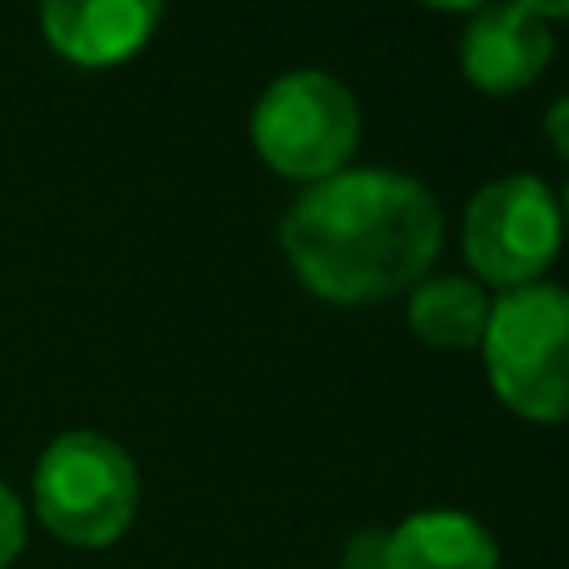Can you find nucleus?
<instances>
[{
    "mask_svg": "<svg viewBox=\"0 0 569 569\" xmlns=\"http://www.w3.org/2000/svg\"><path fill=\"white\" fill-rule=\"evenodd\" d=\"M445 216L435 196L395 170H340L290 206L280 246L305 290L370 305L410 290L435 266Z\"/></svg>",
    "mask_w": 569,
    "mask_h": 569,
    "instance_id": "f257e3e1",
    "label": "nucleus"
},
{
    "mask_svg": "<svg viewBox=\"0 0 569 569\" xmlns=\"http://www.w3.org/2000/svg\"><path fill=\"white\" fill-rule=\"evenodd\" d=\"M490 385L515 415L540 425L569 420V290L520 284L490 305L480 335Z\"/></svg>",
    "mask_w": 569,
    "mask_h": 569,
    "instance_id": "f03ea898",
    "label": "nucleus"
},
{
    "mask_svg": "<svg viewBox=\"0 0 569 569\" xmlns=\"http://www.w3.org/2000/svg\"><path fill=\"white\" fill-rule=\"evenodd\" d=\"M140 510L136 460L100 430H66L36 465V515L56 540L106 550Z\"/></svg>",
    "mask_w": 569,
    "mask_h": 569,
    "instance_id": "7ed1b4c3",
    "label": "nucleus"
},
{
    "mask_svg": "<svg viewBox=\"0 0 569 569\" xmlns=\"http://www.w3.org/2000/svg\"><path fill=\"white\" fill-rule=\"evenodd\" d=\"M250 140L260 160L290 180H330L360 146V106L325 70H290L250 116Z\"/></svg>",
    "mask_w": 569,
    "mask_h": 569,
    "instance_id": "20e7f679",
    "label": "nucleus"
},
{
    "mask_svg": "<svg viewBox=\"0 0 569 569\" xmlns=\"http://www.w3.org/2000/svg\"><path fill=\"white\" fill-rule=\"evenodd\" d=\"M565 216L540 176H500L475 190L465 210V260L485 284L520 290L540 284L560 256Z\"/></svg>",
    "mask_w": 569,
    "mask_h": 569,
    "instance_id": "39448f33",
    "label": "nucleus"
},
{
    "mask_svg": "<svg viewBox=\"0 0 569 569\" xmlns=\"http://www.w3.org/2000/svg\"><path fill=\"white\" fill-rule=\"evenodd\" d=\"M166 0H40V30L70 66L106 70L150 46Z\"/></svg>",
    "mask_w": 569,
    "mask_h": 569,
    "instance_id": "423d86ee",
    "label": "nucleus"
},
{
    "mask_svg": "<svg viewBox=\"0 0 569 569\" xmlns=\"http://www.w3.org/2000/svg\"><path fill=\"white\" fill-rule=\"evenodd\" d=\"M550 56H555L550 26L540 16H530L525 6H515V0L480 6V16L460 36V70L470 76V86L490 90V96H515L530 80H540Z\"/></svg>",
    "mask_w": 569,
    "mask_h": 569,
    "instance_id": "0eeeda50",
    "label": "nucleus"
},
{
    "mask_svg": "<svg viewBox=\"0 0 569 569\" xmlns=\"http://www.w3.org/2000/svg\"><path fill=\"white\" fill-rule=\"evenodd\" d=\"M380 569H500V545L475 515L420 510L380 535Z\"/></svg>",
    "mask_w": 569,
    "mask_h": 569,
    "instance_id": "6e6552de",
    "label": "nucleus"
},
{
    "mask_svg": "<svg viewBox=\"0 0 569 569\" xmlns=\"http://www.w3.org/2000/svg\"><path fill=\"white\" fill-rule=\"evenodd\" d=\"M410 330L420 335L430 350H480L485 320H490V300L475 280L460 276H435L420 280L405 310Z\"/></svg>",
    "mask_w": 569,
    "mask_h": 569,
    "instance_id": "1a4fd4ad",
    "label": "nucleus"
},
{
    "mask_svg": "<svg viewBox=\"0 0 569 569\" xmlns=\"http://www.w3.org/2000/svg\"><path fill=\"white\" fill-rule=\"evenodd\" d=\"M26 550V510H20L16 490L0 485V569H10Z\"/></svg>",
    "mask_w": 569,
    "mask_h": 569,
    "instance_id": "9d476101",
    "label": "nucleus"
},
{
    "mask_svg": "<svg viewBox=\"0 0 569 569\" xmlns=\"http://www.w3.org/2000/svg\"><path fill=\"white\" fill-rule=\"evenodd\" d=\"M545 140H550V150L560 160H569V96H560L550 106V116H545Z\"/></svg>",
    "mask_w": 569,
    "mask_h": 569,
    "instance_id": "9b49d317",
    "label": "nucleus"
},
{
    "mask_svg": "<svg viewBox=\"0 0 569 569\" xmlns=\"http://www.w3.org/2000/svg\"><path fill=\"white\" fill-rule=\"evenodd\" d=\"M515 6H525L540 20H569V0H515Z\"/></svg>",
    "mask_w": 569,
    "mask_h": 569,
    "instance_id": "f8f14e48",
    "label": "nucleus"
},
{
    "mask_svg": "<svg viewBox=\"0 0 569 569\" xmlns=\"http://www.w3.org/2000/svg\"><path fill=\"white\" fill-rule=\"evenodd\" d=\"M440 10H475V6H490V0H430Z\"/></svg>",
    "mask_w": 569,
    "mask_h": 569,
    "instance_id": "ddd939ff",
    "label": "nucleus"
},
{
    "mask_svg": "<svg viewBox=\"0 0 569 569\" xmlns=\"http://www.w3.org/2000/svg\"><path fill=\"white\" fill-rule=\"evenodd\" d=\"M565 220H569V186H565Z\"/></svg>",
    "mask_w": 569,
    "mask_h": 569,
    "instance_id": "4468645a",
    "label": "nucleus"
},
{
    "mask_svg": "<svg viewBox=\"0 0 569 569\" xmlns=\"http://www.w3.org/2000/svg\"><path fill=\"white\" fill-rule=\"evenodd\" d=\"M345 569H350V565H345Z\"/></svg>",
    "mask_w": 569,
    "mask_h": 569,
    "instance_id": "2eb2a0df",
    "label": "nucleus"
}]
</instances>
